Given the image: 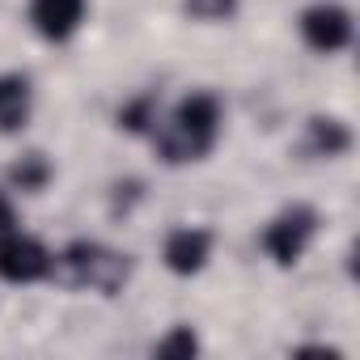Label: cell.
Masks as SVG:
<instances>
[{
	"instance_id": "obj_1",
	"label": "cell",
	"mask_w": 360,
	"mask_h": 360,
	"mask_svg": "<svg viewBox=\"0 0 360 360\" xmlns=\"http://www.w3.org/2000/svg\"><path fill=\"white\" fill-rule=\"evenodd\" d=\"M221 127H225L221 98L208 89H195L187 98H178V106L165 119H157V127L148 136H153V148L165 165H191L217 148Z\"/></svg>"
},
{
	"instance_id": "obj_2",
	"label": "cell",
	"mask_w": 360,
	"mask_h": 360,
	"mask_svg": "<svg viewBox=\"0 0 360 360\" xmlns=\"http://www.w3.org/2000/svg\"><path fill=\"white\" fill-rule=\"evenodd\" d=\"M68 288H94L102 297H115L131 280V255L110 250L94 238H77L56 255V271Z\"/></svg>"
},
{
	"instance_id": "obj_3",
	"label": "cell",
	"mask_w": 360,
	"mask_h": 360,
	"mask_svg": "<svg viewBox=\"0 0 360 360\" xmlns=\"http://www.w3.org/2000/svg\"><path fill=\"white\" fill-rule=\"evenodd\" d=\"M318 212L309 208V204H288V208H280L267 225H263V238H259V246H263V255L276 263V267H292V263H301V255L314 246V238H318Z\"/></svg>"
},
{
	"instance_id": "obj_4",
	"label": "cell",
	"mask_w": 360,
	"mask_h": 360,
	"mask_svg": "<svg viewBox=\"0 0 360 360\" xmlns=\"http://www.w3.org/2000/svg\"><path fill=\"white\" fill-rule=\"evenodd\" d=\"M56 271V250L22 229L0 233V280L5 284H39Z\"/></svg>"
},
{
	"instance_id": "obj_5",
	"label": "cell",
	"mask_w": 360,
	"mask_h": 360,
	"mask_svg": "<svg viewBox=\"0 0 360 360\" xmlns=\"http://www.w3.org/2000/svg\"><path fill=\"white\" fill-rule=\"evenodd\" d=\"M297 30H301V43L309 51H318V56H339L356 39V22H352V13L339 5V0H318V5H309L301 13Z\"/></svg>"
},
{
	"instance_id": "obj_6",
	"label": "cell",
	"mask_w": 360,
	"mask_h": 360,
	"mask_svg": "<svg viewBox=\"0 0 360 360\" xmlns=\"http://www.w3.org/2000/svg\"><path fill=\"white\" fill-rule=\"evenodd\" d=\"M212 246H217L212 229H200V225H178V229H169V233H165V242H161V263H165V271H169V276L191 280V276H200V271L208 267Z\"/></svg>"
},
{
	"instance_id": "obj_7",
	"label": "cell",
	"mask_w": 360,
	"mask_h": 360,
	"mask_svg": "<svg viewBox=\"0 0 360 360\" xmlns=\"http://www.w3.org/2000/svg\"><path fill=\"white\" fill-rule=\"evenodd\" d=\"M89 13V0H30L26 22L43 43H68Z\"/></svg>"
},
{
	"instance_id": "obj_8",
	"label": "cell",
	"mask_w": 360,
	"mask_h": 360,
	"mask_svg": "<svg viewBox=\"0 0 360 360\" xmlns=\"http://www.w3.org/2000/svg\"><path fill=\"white\" fill-rule=\"evenodd\" d=\"M34 119V81L26 72H0V136H18Z\"/></svg>"
},
{
	"instance_id": "obj_9",
	"label": "cell",
	"mask_w": 360,
	"mask_h": 360,
	"mask_svg": "<svg viewBox=\"0 0 360 360\" xmlns=\"http://www.w3.org/2000/svg\"><path fill=\"white\" fill-rule=\"evenodd\" d=\"M305 148L314 157H326V161L343 157L352 148V127L343 119H335V115H314L309 127H305Z\"/></svg>"
},
{
	"instance_id": "obj_10",
	"label": "cell",
	"mask_w": 360,
	"mask_h": 360,
	"mask_svg": "<svg viewBox=\"0 0 360 360\" xmlns=\"http://www.w3.org/2000/svg\"><path fill=\"white\" fill-rule=\"evenodd\" d=\"M9 191H22V195H43L47 187H51V178H56V165H51V157L47 153H22L13 165H9Z\"/></svg>"
},
{
	"instance_id": "obj_11",
	"label": "cell",
	"mask_w": 360,
	"mask_h": 360,
	"mask_svg": "<svg viewBox=\"0 0 360 360\" xmlns=\"http://www.w3.org/2000/svg\"><path fill=\"white\" fill-rule=\"evenodd\" d=\"M157 119H161V106H157L153 94H136L131 102L119 106V127L131 131V136H148L157 127Z\"/></svg>"
},
{
	"instance_id": "obj_12",
	"label": "cell",
	"mask_w": 360,
	"mask_h": 360,
	"mask_svg": "<svg viewBox=\"0 0 360 360\" xmlns=\"http://www.w3.org/2000/svg\"><path fill=\"white\" fill-rule=\"evenodd\" d=\"M183 9L195 18V22H229L238 9H242V0H183Z\"/></svg>"
},
{
	"instance_id": "obj_13",
	"label": "cell",
	"mask_w": 360,
	"mask_h": 360,
	"mask_svg": "<svg viewBox=\"0 0 360 360\" xmlns=\"http://www.w3.org/2000/svg\"><path fill=\"white\" fill-rule=\"evenodd\" d=\"M153 352H157V356H195V352H200V335H195L191 326H174L165 339L153 343Z\"/></svg>"
},
{
	"instance_id": "obj_14",
	"label": "cell",
	"mask_w": 360,
	"mask_h": 360,
	"mask_svg": "<svg viewBox=\"0 0 360 360\" xmlns=\"http://www.w3.org/2000/svg\"><path fill=\"white\" fill-rule=\"evenodd\" d=\"M9 229H18V208L9 191H0V233H9Z\"/></svg>"
}]
</instances>
